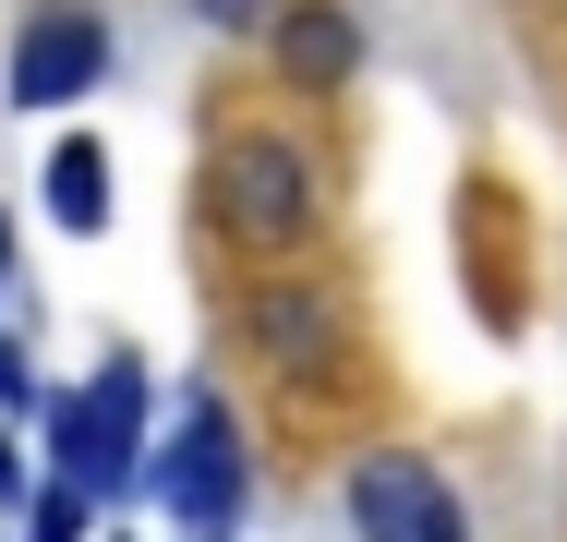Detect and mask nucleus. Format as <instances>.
Masks as SVG:
<instances>
[{"label": "nucleus", "instance_id": "obj_1", "mask_svg": "<svg viewBox=\"0 0 567 542\" xmlns=\"http://www.w3.org/2000/svg\"><path fill=\"white\" fill-rule=\"evenodd\" d=\"M157 494H169V519H182L194 542H229V531H241V434H229V398H218V386L182 398V434H169V458H157Z\"/></svg>", "mask_w": 567, "mask_h": 542}, {"label": "nucleus", "instance_id": "obj_2", "mask_svg": "<svg viewBox=\"0 0 567 542\" xmlns=\"http://www.w3.org/2000/svg\"><path fill=\"white\" fill-rule=\"evenodd\" d=\"M133 434H145V362L110 350L85 374V398H61V482L73 494H121L133 482Z\"/></svg>", "mask_w": 567, "mask_h": 542}, {"label": "nucleus", "instance_id": "obj_3", "mask_svg": "<svg viewBox=\"0 0 567 542\" xmlns=\"http://www.w3.org/2000/svg\"><path fill=\"white\" fill-rule=\"evenodd\" d=\"M350 531L362 542H471V519H458V494H447L435 458L374 446V458L350 470Z\"/></svg>", "mask_w": 567, "mask_h": 542}, {"label": "nucleus", "instance_id": "obj_4", "mask_svg": "<svg viewBox=\"0 0 567 542\" xmlns=\"http://www.w3.org/2000/svg\"><path fill=\"white\" fill-rule=\"evenodd\" d=\"M302 206H315V181H302V157H290L278 133H229L218 145V217L241 241H290Z\"/></svg>", "mask_w": 567, "mask_h": 542}, {"label": "nucleus", "instance_id": "obj_5", "mask_svg": "<svg viewBox=\"0 0 567 542\" xmlns=\"http://www.w3.org/2000/svg\"><path fill=\"white\" fill-rule=\"evenodd\" d=\"M97 73H110V24L97 12H37L12 37V108H61V97H85Z\"/></svg>", "mask_w": 567, "mask_h": 542}, {"label": "nucleus", "instance_id": "obj_6", "mask_svg": "<svg viewBox=\"0 0 567 542\" xmlns=\"http://www.w3.org/2000/svg\"><path fill=\"white\" fill-rule=\"evenodd\" d=\"M350 61H362V37H350L339 0H302V12H278V73L290 85H339Z\"/></svg>", "mask_w": 567, "mask_h": 542}, {"label": "nucleus", "instance_id": "obj_7", "mask_svg": "<svg viewBox=\"0 0 567 542\" xmlns=\"http://www.w3.org/2000/svg\"><path fill=\"white\" fill-rule=\"evenodd\" d=\"M49 217H61V229H97V217H110V157H97L85 133L49 145Z\"/></svg>", "mask_w": 567, "mask_h": 542}, {"label": "nucleus", "instance_id": "obj_8", "mask_svg": "<svg viewBox=\"0 0 567 542\" xmlns=\"http://www.w3.org/2000/svg\"><path fill=\"white\" fill-rule=\"evenodd\" d=\"M85 507H97V494H73V482H49V494L24 507V542H85Z\"/></svg>", "mask_w": 567, "mask_h": 542}, {"label": "nucleus", "instance_id": "obj_9", "mask_svg": "<svg viewBox=\"0 0 567 542\" xmlns=\"http://www.w3.org/2000/svg\"><path fill=\"white\" fill-rule=\"evenodd\" d=\"M254 325H278V350H290V362H315V350H327V314H315V302H266Z\"/></svg>", "mask_w": 567, "mask_h": 542}, {"label": "nucleus", "instance_id": "obj_10", "mask_svg": "<svg viewBox=\"0 0 567 542\" xmlns=\"http://www.w3.org/2000/svg\"><path fill=\"white\" fill-rule=\"evenodd\" d=\"M206 12H218V24H254V12H266V0H206Z\"/></svg>", "mask_w": 567, "mask_h": 542}, {"label": "nucleus", "instance_id": "obj_11", "mask_svg": "<svg viewBox=\"0 0 567 542\" xmlns=\"http://www.w3.org/2000/svg\"><path fill=\"white\" fill-rule=\"evenodd\" d=\"M0 241H12V217H0Z\"/></svg>", "mask_w": 567, "mask_h": 542}]
</instances>
